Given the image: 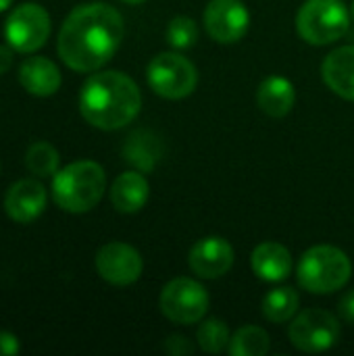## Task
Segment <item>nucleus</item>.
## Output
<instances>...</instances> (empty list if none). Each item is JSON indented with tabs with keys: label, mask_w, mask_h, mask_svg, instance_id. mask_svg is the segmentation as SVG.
I'll return each mask as SVG.
<instances>
[{
	"label": "nucleus",
	"mask_w": 354,
	"mask_h": 356,
	"mask_svg": "<svg viewBox=\"0 0 354 356\" xmlns=\"http://www.w3.org/2000/svg\"><path fill=\"white\" fill-rule=\"evenodd\" d=\"M123 2H127V4H140V2H144V0H123Z\"/></svg>",
	"instance_id": "obj_30"
},
{
	"label": "nucleus",
	"mask_w": 354,
	"mask_h": 356,
	"mask_svg": "<svg viewBox=\"0 0 354 356\" xmlns=\"http://www.w3.org/2000/svg\"><path fill=\"white\" fill-rule=\"evenodd\" d=\"M234 248L227 240L217 238V236H209L198 240L188 257L190 269L202 277V280H217L223 277L232 265H234Z\"/></svg>",
	"instance_id": "obj_12"
},
{
	"label": "nucleus",
	"mask_w": 354,
	"mask_h": 356,
	"mask_svg": "<svg viewBox=\"0 0 354 356\" xmlns=\"http://www.w3.org/2000/svg\"><path fill=\"white\" fill-rule=\"evenodd\" d=\"M290 342L300 353H325L340 338V323L323 309H307L294 317L288 330Z\"/></svg>",
	"instance_id": "obj_9"
},
{
	"label": "nucleus",
	"mask_w": 354,
	"mask_h": 356,
	"mask_svg": "<svg viewBox=\"0 0 354 356\" xmlns=\"http://www.w3.org/2000/svg\"><path fill=\"white\" fill-rule=\"evenodd\" d=\"M6 42L13 50L31 54L40 50L50 35V15L35 2L15 6L4 25Z\"/></svg>",
	"instance_id": "obj_7"
},
{
	"label": "nucleus",
	"mask_w": 354,
	"mask_h": 356,
	"mask_svg": "<svg viewBox=\"0 0 354 356\" xmlns=\"http://www.w3.org/2000/svg\"><path fill=\"white\" fill-rule=\"evenodd\" d=\"M146 79L154 94L167 100H182L196 90L198 73L186 56L177 52H161L148 63Z\"/></svg>",
	"instance_id": "obj_6"
},
{
	"label": "nucleus",
	"mask_w": 354,
	"mask_h": 356,
	"mask_svg": "<svg viewBox=\"0 0 354 356\" xmlns=\"http://www.w3.org/2000/svg\"><path fill=\"white\" fill-rule=\"evenodd\" d=\"M142 108L140 88L121 71H102L86 79L79 92L81 117L102 129L115 131L131 123Z\"/></svg>",
	"instance_id": "obj_2"
},
{
	"label": "nucleus",
	"mask_w": 354,
	"mask_h": 356,
	"mask_svg": "<svg viewBox=\"0 0 354 356\" xmlns=\"http://www.w3.org/2000/svg\"><path fill=\"white\" fill-rule=\"evenodd\" d=\"M161 156L159 140L148 131H136L125 144V159L142 171H150Z\"/></svg>",
	"instance_id": "obj_20"
},
{
	"label": "nucleus",
	"mask_w": 354,
	"mask_h": 356,
	"mask_svg": "<svg viewBox=\"0 0 354 356\" xmlns=\"http://www.w3.org/2000/svg\"><path fill=\"white\" fill-rule=\"evenodd\" d=\"M123 33L125 25L117 8L104 2H90L69 13L58 31L56 50L69 69L90 73L115 56Z\"/></svg>",
	"instance_id": "obj_1"
},
{
	"label": "nucleus",
	"mask_w": 354,
	"mask_h": 356,
	"mask_svg": "<svg viewBox=\"0 0 354 356\" xmlns=\"http://www.w3.org/2000/svg\"><path fill=\"white\" fill-rule=\"evenodd\" d=\"M340 315L346 323L354 325V290L346 292L340 300Z\"/></svg>",
	"instance_id": "obj_27"
},
{
	"label": "nucleus",
	"mask_w": 354,
	"mask_h": 356,
	"mask_svg": "<svg viewBox=\"0 0 354 356\" xmlns=\"http://www.w3.org/2000/svg\"><path fill=\"white\" fill-rule=\"evenodd\" d=\"M353 273L351 259L336 246H313L309 248L296 267L298 284L311 294H334L342 290Z\"/></svg>",
	"instance_id": "obj_4"
},
{
	"label": "nucleus",
	"mask_w": 354,
	"mask_h": 356,
	"mask_svg": "<svg viewBox=\"0 0 354 356\" xmlns=\"http://www.w3.org/2000/svg\"><path fill=\"white\" fill-rule=\"evenodd\" d=\"M198 40V25L190 17H175L167 25V42L177 50H188Z\"/></svg>",
	"instance_id": "obj_24"
},
{
	"label": "nucleus",
	"mask_w": 354,
	"mask_h": 356,
	"mask_svg": "<svg viewBox=\"0 0 354 356\" xmlns=\"http://www.w3.org/2000/svg\"><path fill=\"white\" fill-rule=\"evenodd\" d=\"M250 267L263 282H284L292 273V257L284 244L263 242L252 250Z\"/></svg>",
	"instance_id": "obj_16"
},
{
	"label": "nucleus",
	"mask_w": 354,
	"mask_h": 356,
	"mask_svg": "<svg viewBox=\"0 0 354 356\" xmlns=\"http://www.w3.org/2000/svg\"><path fill=\"white\" fill-rule=\"evenodd\" d=\"M13 67V50L8 46H0V75H4Z\"/></svg>",
	"instance_id": "obj_28"
},
{
	"label": "nucleus",
	"mask_w": 354,
	"mask_h": 356,
	"mask_svg": "<svg viewBox=\"0 0 354 356\" xmlns=\"http://www.w3.org/2000/svg\"><path fill=\"white\" fill-rule=\"evenodd\" d=\"M321 73L332 92L354 102V46H342L330 52L323 60Z\"/></svg>",
	"instance_id": "obj_15"
},
{
	"label": "nucleus",
	"mask_w": 354,
	"mask_h": 356,
	"mask_svg": "<svg viewBox=\"0 0 354 356\" xmlns=\"http://www.w3.org/2000/svg\"><path fill=\"white\" fill-rule=\"evenodd\" d=\"M351 15H353V19H354V2H353V10H351Z\"/></svg>",
	"instance_id": "obj_31"
},
{
	"label": "nucleus",
	"mask_w": 354,
	"mask_h": 356,
	"mask_svg": "<svg viewBox=\"0 0 354 356\" xmlns=\"http://www.w3.org/2000/svg\"><path fill=\"white\" fill-rule=\"evenodd\" d=\"M61 71L46 56H29L19 67V83L33 96L46 98L61 88Z\"/></svg>",
	"instance_id": "obj_14"
},
{
	"label": "nucleus",
	"mask_w": 354,
	"mask_h": 356,
	"mask_svg": "<svg viewBox=\"0 0 354 356\" xmlns=\"http://www.w3.org/2000/svg\"><path fill=\"white\" fill-rule=\"evenodd\" d=\"M106 190L104 169L94 161H77L54 173L52 198L58 209L79 215L92 211Z\"/></svg>",
	"instance_id": "obj_3"
},
{
	"label": "nucleus",
	"mask_w": 354,
	"mask_h": 356,
	"mask_svg": "<svg viewBox=\"0 0 354 356\" xmlns=\"http://www.w3.org/2000/svg\"><path fill=\"white\" fill-rule=\"evenodd\" d=\"M294 102H296V90L292 81L286 77L273 75V77H267L259 86L257 104L269 117H275V119L286 117L292 111Z\"/></svg>",
	"instance_id": "obj_18"
},
{
	"label": "nucleus",
	"mask_w": 354,
	"mask_h": 356,
	"mask_svg": "<svg viewBox=\"0 0 354 356\" xmlns=\"http://www.w3.org/2000/svg\"><path fill=\"white\" fill-rule=\"evenodd\" d=\"M61 156L48 142H33L25 152V165L35 177H50L58 171Z\"/></svg>",
	"instance_id": "obj_22"
},
{
	"label": "nucleus",
	"mask_w": 354,
	"mask_h": 356,
	"mask_svg": "<svg viewBox=\"0 0 354 356\" xmlns=\"http://www.w3.org/2000/svg\"><path fill=\"white\" fill-rule=\"evenodd\" d=\"M19 340L8 332H0V356H15L19 355Z\"/></svg>",
	"instance_id": "obj_26"
},
{
	"label": "nucleus",
	"mask_w": 354,
	"mask_h": 356,
	"mask_svg": "<svg viewBox=\"0 0 354 356\" xmlns=\"http://www.w3.org/2000/svg\"><path fill=\"white\" fill-rule=\"evenodd\" d=\"M207 33L219 44H236L250 27V13L242 0H211L204 8Z\"/></svg>",
	"instance_id": "obj_10"
},
{
	"label": "nucleus",
	"mask_w": 354,
	"mask_h": 356,
	"mask_svg": "<svg viewBox=\"0 0 354 356\" xmlns=\"http://www.w3.org/2000/svg\"><path fill=\"white\" fill-rule=\"evenodd\" d=\"M161 311L177 325L198 323L209 311V294L198 282L175 277L161 292Z\"/></svg>",
	"instance_id": "obj_8"
},
{
	"label": "nucleus",
	"mask_w": 354,
	"mask_h": 356,
	"mask_svg": "<svg viewBox=\"0 0 354 356\" xmlns=\"http://www.w3.org/2000/svg\"><path fill=\"white\" fill-rule=\"evenodd\" d=\"M300 296L294 288H275L263 298V317L271 323H288L298 313Z\"/></svg>",
	"instance_id": "obj_19"
},
{
	"label": "nucleus",
	"mask_w": 354,
	"mask_h": 356,
	"mask_svg": "<svg viewBox=\"0 0 354 356\" xmlns=\"http://www.w3.org/2000/svg\"><path fill=\"white\" fill-rule=\"evenodd\" d=\"M150 196V186L146 177L138 171L121 173L111 188V202L119 213L131 215L138 213Z\"/></svg>",
	"instance_id": "obj_17"
},
{
	"label": "nucleus",
	"mask_w": 354,
	"mask_h": 356,
	"mask_svg": "<svg viewBox=\"0 0 354 356\" xmlns=\"http://www.w3.org/2000/svg\"><path fill=\"white\" fill-rule=\"evenodd\" d=\"M13 2H15V0H0V13H2V10H6Z\"/></svg>",
	"instance_id": "obj_29"
},
{
	"label": "nucleus",
	"mask_w": 354,
	"mask_h": 356,
	"mask_svg": "<svg viewBox=\"0 0 354 356\" xmlns=\"http://www.w3.org/2000/svg\"><path fill=\"white\" fill-rule=\"evenodd\" d=\"M271 348V338L263 327L246 325L240 327L227 346V353L232 356H263Z\"/></svg>",
	"instance_id": "obj_21"
},
{
	"label": "nucleus",
	"mask_w": 354,
	"mask_h": 356,
	"mask_svg": "<svg viewBox=\"0 0 354 356\" xmlns=\"http://www.w3.org/2000/svg\"><path fill=\"white\" fill-rule=\"evenodd\" d=\"M144 269L140 252L125 242H108L96 252L98 275L113 286H129L140 280Z\"/></svg>",
	"instance_id": "obj_11"
},
{
	"label": "nucleus",
	"mask_w": 354,
	"mask_h": 356,
	"mask_svg": "<svg viewBox=\"0 0 354 356\" xmlns=\"http://www.w3.org/2000/svg\"><path fill=\"white\" fill-rule=\"evenodd\" d=\"M351 17L340 0H307L296 13V31L311 46H328L348 31Z\"/></svg>",
	"instance_id": "obj_5"
},
{
	"label": "nucleus",
	"mask_w": 354,
	"mask_h": 356,
	"mask_svg": "<svg viewBox=\"0 0 354 356\" xmlns=\"http://www.w3.org/2000/svg\"><path fill=\"white\" fill-rule=\"evenodd\" d=\"M165 350L173 356H184L192 355V353H194V346H192V344L188 342V338H184V336H171V338H167V342H165Z\"/></svg>",
	"instance_id": "obj_25"
},
{
	"label": "nucleus",
	"mask_w": 354,
	"mask_h": 356,
	"mask_svg": "<svg viewBox=\"0 0 354 356\" xmlns=\"http://www.w3.org/2000/svg\"><path fill=\"white\" fill-rule=\"evenodd\" d=\"M46 209V188L38 179H19L4 196V211L15 223H31Z\"/></svg>",
	"instance_id": "obj_13"
},
{
	"label": "nucleus",
	"mask_w": 354,
	"mask_h": 356,
	"mask_svg": "<svg viewBox=\"0 0 354 356\" xmlns=\"http://www.w3.org/2000/svg\"><path fill=\"white\" fill-rule=\"evenodd\" d=\"M196 340H198V346L209 353V355H219L223 353L227 346H230V330L225 325V321L221 319H209L204 321L198 332H196Z\"/></svg>",
	"instance_id": "obj_23"
}]
</instances>
